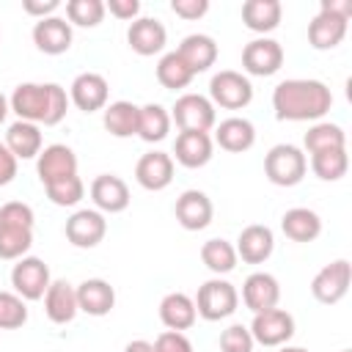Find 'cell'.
I'll return each instance as SVG.
<instances>
[{"label":"cell","instance_id":"21","mask_svg":"<svg viewBox=\"0 0 352 352\" xmlns=\"http://www.w3.org/2000/svg\"><path fill=\"white\" fill-rule=\"evenodd\" d=\"M135 182L148 192L165 190L173 182V157L165 151H146L135 165Z\"/></svg>","mask_w":352,"mask_h":352},{"label":"cell","instance_id":"43","mask_svg":"<svg viewBox=\"0 0 352 352\" xmlns=\"http://www.w3.org/2000/svg\"><path fill=\"white\" fill-rule=\"evenodd\" d=\"M170 11L187 22H195L209 11V0H170Z\"/></svg>","mask_w":352,"mask_h":352},{"label":"cell","instance_id":"17","mask_svg":"<svg viewBox=\"0 0 352 352\" xmlns=\"http://www.w3.org/2000/svg\"><path fill=\"white\" fill-rule=\"evenodd\" d=\"M30 36H33L36 50L44 52V55H63V52H69L72 41H74L72 25L58 14L47 16V19H36Z\"/></svg>","mask_w":352,"mask_h":352},{"label":"cell","instance_id":"26","mask_svg":"<svg viewBox=\"0 0 352 352\" xmlns=\"http://www.w3.org/2000/svg\"><path fill=\"white\" fill-rule=\"evenodd\" d=\"M212 140L223 151H228V154H242V151L253 148V143H256V126L248 118L231 116V118H223L220 124H214V138Z\"/></svg>","mask_w":352,"mask_h":352},{"label":"cell","instance_id":"3","mask_svg":"<svg viewBox=\"0 0 352 352\" xmlns=\"http://www.w3.org/2000/svg\"><path fill=\"white\" fill-rule=\"evenodd\" d=\"M36 214L25 201H8L0 206V258L16 261L28 256L33 245Z\"/></svg>","mask_w":352,"mask_h":352},{"label":"cell","instance_id":"10","mask_svg":"<svg viewBox=\"0 0 352 352\" xmlns=\"http://www.w3.org/2000/svg\"><path fill=\"white\" fill-rule=\"evenodd\" d=\"M349 283H352V264L346 258H336L330 264H324L314 280H311V294L316 302L322 305H336L346 297L349 292Z\"/></svg>","mask_w":352,"mask_h":352},{"label":"cell","instance_id":"28","mask_svg":"<svg viewBox=\"0 0 352 352\" xmlns=\"http://www.w3.org/2000/svg\"><path fill=\"white\" fill-rule=\"evenodd\" d=\"M198 319V311H195V302L190 294L184 292H170L160 300V322L168 327V330H190Z\"/></svg>","mask_w":352,"mask_h":352},{"label":"cell","instance_id":"2","mask_svg":"<svg viewBox=\"0 0 352 352\" xmlns=\"http://www.w3.org/2000/svg\"><path fill=\"white\" fill-rule=\"evenodd\" d=\"M8 104L19 116V121L55 126L66 118L69 96H66V88L58 82H19Z\"/></svg>","mask_w":352,"mask_h":352},{"label":"cell","instance_id":"23","mask_svg":"<svg viewBox=\"0 0 352 352\" xmlns=\"http://www.w3.org/2000/svg\"><path fill=\"white\" fill-rule=\"evenodd\" d=\"M214 154V140L209 132H179L173 143V157L182 168H204Z\"/></svg>","mask_w":352,"mask_h":352},{"label":"cell","instance_id":"11","mask_svg":"<svg viewBox=\"0 0 352 352\" xmlns=\"http://www.w3.org/2000/svg\"><path fill=\"white\" fill-rule=\"evenodd\" d=\"M283 66V47L270 36H258L242 50V69L253 77H272Z\"/></svg>","mask_w":352,"mask_h":352},{"label":"cell","instance_id":"24","mask_svg":"<svg viewBox=\"0 0 352 352\" xmlns=\"http://www.w3.org/2000/svg\"><path fill=\"white\" fill-rule=\"evenodd\" d=\"M77 289V305L88 316H107L116 308V289L104 278H85Z\"/></svg>","mask_w":352,"mask_h":352},{"label":"cell","instance_id":"12","mask_svg":"<svg viewBox=\"0 0 352 352\" xmlns=\"http://www.w3.org/2000/svg\"><path fill=\"white\" fill-rule=\"evenodd\" d=\"M250 336L261 346H283L294 336V316L283 308H270L261 314H253L250 322Z\"/></svg>","mask_w":352,"mask_h":352},{"label":"cell","instance_id":"35","mask_svg":"<svg viewBox=\"0 0 352 352\" xmlns=\"http://www.w3.org/2000/svg\"><path fill=\"white\" fill-rule=\"evenodd\" d=\"M302 146H305L308 154L327 151V148H346V135L333 121H316V124L308 126V132L302 138Z\"/></svg>","mask_w":352,"mask_h":352},{"label":"cell","instance_id":"39","mask_svg":"<svg viewBox=\"0 0 352 352\" xmlns=\"http://www.w3.org/2000/svg\"><path fill=\"white\" fill-rule=\"evenodd\" d=\"M28 322V305L16 292H0V330H16Z\"/></svg>","mask_w":352,"mask_h":352},{"label":"cell","instance_id":"47","mask_svg":"<svg viewBox=\"0 0 352 352\" xmlns=\"http://www.w3.org/2000/svg\"><path fill=\"white\" fill-rule=\"evenodd\" d=\"M124 352H154V349H151V344H148V341L138 338V341H129V344L124 346Z\"/></svg>","mask_w":352,"mask_h":352},{"label":"cell","instance_id":"48","mask_svg":"<svg viewBox=\"0 0 352 352\" xmlns=\"http://www.w3.org/2000/svg\"><path fill=\"white\" fill-rule=\"evenodd\" d=\"M8 113H11V104H8V96L0 91V124H6V118H8Z\"/></svg>","mask_w":352,"mask_h":352},{"label":"cell","instance_id":"18","mask_svg":"<svg viewBox=\"0 0 352 352\" xmlns=\"http://www.w3.org/2000/svg\"><path fill=\"white\" fill-rule=\"evenodd\" d=\"M126 44L132 52L148 58V55H157L165 50L168 44V30L160 19L154 16H138L135 22H129L126 28Z\"/></svg>","mask_w":352,"mask_h":352},{"label":"cell","instance_id":"20","mask_svg":"<svg viewBox=\"0 0 352 352\" xmlns=\"http://www.w3.org/2000/svg\"><path fill=\"white\" fill-rule=\"evenodd\" d=\"M234 250H236V258H242L245 264H264L275 250V234L270 226H261V223L245 226L236 236Z\"/></svg>","mask_w":352,"mask_h":352},{"label":"cell","instance_id":"40","mask_svg":"<svg viewBox=\"0 0 352 352\" xmlns=\"http://www.w3.org/2000/svg\"><path fill=\"white\" fill-rule=\"evenodd\" d=\"M47 198L55 204V206H74L82 201L85 195V184L80 176H69L63 182H55V184H47Z\"/></svg>","mask_w":352,"mask_h":352},{"label":"cell","instance_id":"33","mask_svg":"<svg viewBox=\"0 0 352 352\" xmlns=\"http://www.w3.org/2000/svg\"><path fill=\"white\" fill-rule=\"evenodd\" d=\"M170 113L157 104V102H148L140 107V118H138V138L146 140V143H160L168 138L170 132Z\"/></svg>","mask_w":352,"mask_h":352},{"label":"cell","instance_id":"5","mask_svg":"<svg viewBox=\"0 0 352 352\" xmlns=\"http://www.w3.org/2000/svg\"><path fill=\"white\" fill-rule=\"evenodd\" d=\"M305 170H308V157L294 143H278L264 157V176L275 187H294V184H300L305 179Z\"/></svg>","mask_w":352,"mask_h":352},{"label":"cell","instance_id":"44","mask_svg":"<svg viewBox=\"0 0 352 352\" xmlns=\"http://www.w3.org/2000/svg\"><path fill=\"white\" fill-rule=\"evenodd\" d=\"M104 11H110L116 19L135 22L140 16V3L138 0H107L104 3Z\"/></svg>","mask_w":352,"mask_h":352},{"label":"cell","instance_id":"38","mask_svg":"<svg viewBox=\"0 0 352 352\" xmlns=\"http://www.w3.org/2000/svg\"><path fill=\"white\" fill-rule=\"evenodd\" d=\"M104 3L102 0H69L66 3V19L77 28H96L104 19Z\"/></svg>","mask_w":352,"mask_h":352},{"label":"cell","instance_id":"32","mask_svg":"<svg viewBox=\"0 0 352 352\" xmlns=\"http://www.w3.org/2000/svg\"><path fill=\"white\" fill-rule=\"evenodd\" d=\"M138 118H140V107L126 102V99L110 102L104 107V113H102V124H104V129L113 138H132V135H138Z\"/></svg>","mask_w":352,"mask_h":352},{"label":"cell","instance_id":"27","mask_svg":"<svg viewBox=\"0 0 352 352\" xmlns=\"http://www.w3.org/2000/svg\"><path fill=\"white\" fill-rule=\"evenodd\" d=\"M44 300V314L50 322L55 324H69L77 314H80V305H77V289L69 283V280H52L47 294L41 297Z\"/></svg>","mask_w":352,"mask_h":352},{"label":"cell","instance_id":"50","mask_svg":"<svg viewBox=\"0 0 352 352\" xmlns=\"http://www.w3.org/2000/svg\"><path fill=\"white\" fill-rule=\"evenodd\" d=\"M341 352H352V349H341Z\"/></svg>","mask_w":352,"mask_h":352},{"label":"cell","instance_id":"8","mask_svg":"<svg viewBox=\"0 0 352 352\" xmlns=\"http://www.w3.org/2000/svg\"><path fill=\"white\" fill-rule=\"evenodd\" d=\"M170 121L179 132H209L217 124L214 104L204 94H182L170 107Z\"/></svg>","mask_w":352,"mask_h":352},{"label":"cell","instance_id":"22","mask_svg":"<svg viewBox=\"0 0 352 352\" xmlns=\"http://www.w3.org/2000/svg\"><path fill=\"white\" fill-rule=\"evenodd\" d=\"M280 300V283L270 272H250L242 283V302L248 311L261 314L270 308H278Z\"/></svg>","mask_w":352,"mask_h":352},{"label":"cell","instance_id":"29","mask_svg":"<svg viewBox=\"0 0 352 352\" xmlns=\"http://www.w3.org/2000/svg\"><path fill=\"white\" fill-rule=\"evenodd\" d=\"M280 231L292 242H300V245L302 242H314L322 234V217L314 209H308V206H294V209H286L283 212Z\"/></svg>","mask_w":352,"mask_h":352},{"label":"cell","instance_id":"7","mask_svg":"<svg viewBox=\"0 0 352 352\" xmlns=\"http://www.w3.org/2000/svg\"><path fill=\"white\" fill-rule=\"evenodd\" d=\"M209 102L223 110H245L253 102V82L242 72L220 69L209 80Z\"/></svg>","mask_w":352,"mask_h":352},{"label":"cell","instance_id":"4","mask_svg":"<svg viewBox=\"0 0 352 352\" xmlns=\"http://www.w3.org/2000/svg\"><path fill=\"white\" fill-rule=\"evenodd\" d=\"M352 0H322L319 14L308 22V44L319 52L336 50L346 38Z\"/></svg>","mask_w":352,"mask_h":352},{"label":"cell","instance_id":"13","mask_svg":"<svg viewBox=\"0 0 352 352\" xmlns=\"http://www.w3.org/2000/svg\"><path fill=\"white\" fill-rule=\"evenodd\" d=\"M36 173L44 187L77 176V154L66 143H50L36 157Z\"/></svg>","mask_w":352,"mask_h":352},{"label":"cell","instance_id":"37","mask_svg":"<svg viewBox=\"0 0 352 352\" xmlns=\"http://www.w3.org/2000/svg\"><path fill=\"white\" fill-rule=\"evenodd\" d=\"M192 72L187 69V63L176 55V50L173 52H165L160 60H157V80H160V85L162 88H168V91H182V88H187L190 82H192Z\"/></svg>","mask_w":352,"mask_h":352},{"label":"cell","instance_id":"34","mask_svg":"<svg viewBox=\"0 0 352 352\" xmlns=\"http://www.w3.org/2000/svg\"><path fill=\"white\" fill-rule=\"evenodd\" d=\"M201 261H204V267L209 272H214L220 278V275L234 272V267H236L239 258H236V250H234V245L228 239L214 236V239H206L201 245Z\"/></svg>","mask_w":352,"mask_h":352},{"label":"cell","instance_id":"1","mask_svg":"<svg viewBox=\"0 0 352 352\" xmlns=\"http://www.w3.org/2000/svg\"><path fill=\"white\" fill-rule=\"evenodd\" d=\"M333 94L322 80L292 77L275 85L272 110L278 121H319L330 113Z\"/></svg>","mask_w":352,"mask_h":352},{"label":"cell","instance_id":"36","mask_svg":"<svg viewBox=\"0 0 352 352\" xmlns=\"http://www.w3.org/2000/svg\"><path fill=\"white\" fill-rule=\"evenodd\" d=\"M311 170L322 182H338V179H344L346 170H349V154H346V148H327V151L311 154Z\"/></svg>","mask_w":352,"mask_h":352},{"label":"cell","instance_id":"16","mask_svg":"<svg viewBox=\"0 0 352 352\" xmlns=\"http://www.w3.org/2000/svg\"><path fill=\"white\" fill-rule=\"evenodd\" d=\"M173 214L184 231H204L214 217V206L204 190H184L176 198Z\"/></svg>","mask_w":352,"mask_h":352},{"label":"cell","instance_id":"30","mask_svg":"<svg viewBox=\"0 0 352 352\" xmlns=\"http://www.w3.org/2000/svg\"><path fill=\"white\" fill-rule=\"evenodd\" d=\"M6 148L16 157V160H36L38 151L44 148L41 146V126L38 124H30V121H14L8 129H6Z\"/></svg>","mask_w":352,"mask_h":352},{"label":"cell","instance_id":"6","mask_svg":"<svg viewBox=\"0 0 352 352\" xmlns=\"http://www.w3.org/2000/svg\"><path fill=\"white\" fill-rule=\"evenodd\" d=\"M195 302V311L201 319L206 322H220V319H228L236 305H239V292L234 283H228L226 278H209L206 283L198 286V294L192 297Z\"/></svg>","mask_w":352,"mask_h":352},{"label":"cell","instance_id":"14","mask_svg":"<svg viewBox=\"0 0 352 352\" xmlns=\"http://www.w3.org/2000/svg\"><path fill=\"white\" fill-rule=\"evenodd\" d=\"M63 234L66 239L74 245V248H82V250H91L96 248L104 234H107V220L99 209H77L66 226H63Z\"/></svg>","mask_w":352,"mask_h":352},{"label":"cell","instance_id":"31","mask_svg":"<svg viewBox=\"0 0 352 352\" xmlns=\"http://www.w3.org/2000/svg\"><path fill=\"white\" fill-rule=\"evenodd\" d=\"M283 16V6L278 0H248L242 3V22L248 30L267 36L280 25Z\"/></svg>","mask_w":352,"mask_h":352},{"label":"cell","instance_id":"41","mask_svg":"<svg viewBox=\"0 0 352 352\" xmlns=\"http://www.w3.org/2000/svg\"><path fill=\"white\" fill-rule=\"evenodd\" d=\"M256 341L245 324H228L220 333V352H253Z\"/></svg>","mask_w":352,"mask_h":352},{"label":"cell","instance_id":"19","mask_svg":"<svg viewBox=\"0 0 352 352\" xmlns=\"http://www.w3.org/2000/svg\"><path fill=\"white\" fill-rule=\"evenodd\" d=\"M91 201L102 214H118L129 206V187L116 173H99L91 182Z\"/></svg>","mask_w":352,"mask_h":352},{"label":"cell","instance_id":"49","mask_svg":"<svg viewBox=\"0 0 352 352\" xmlns=\"http://www.w3.org/2000/svg\"><path fill=\"white\" fill-rule=\"evenodd\" d=\"M280 352H308V349H305V346H289V344H283Z\"/></svg>","mask_w":352,"mask_h":352},{"label":"cell","instance_id":"45","mask_svg":"<svg viewBox=\"0 0 352 352\" xmlns=\"http://www.w3.org/2000/svg\"><path fill=\"white\" fill-rule=\"evenodd\" d=\"M58 8H60L58 0H22V11H25L28 16H36V19L55 16Z\"/></svg>","mask_w":352,"mask_h":352},{"label":"cell","instance_id":"42","mask_svg":"<svg viewBox=\"0 0 352 352\" xmlns=\"http://www.w3.org/2000/svg\"><path fill=\"white\" fill-rule=\"evenodd\" d=\"M151 349L154 352H192V341L179 330H162L154 338Z\"/></svg>","mask_w":352,"mask_h":352},{"label":"cell","instance_id":"25","mask_svg":"<svg viewBox=\"0 0 352 352\" xmlns=\"http://www.w3.org/2000/svg\"><path fill=\"white\" fill-rule=\"evenodd\" d=\"M176 55L187 63V69L192 74L209 72L217 60V41L206 33H190L182 38V44L176 47Z\"/></svg>","mask_w":352,"mask_h":352},{"label":"cell","instance_id":"9","mask_svg":"<svg viewBox=\"0 0 352 352\" xmlns=\"http://www.w3.org/2000/svg\"><path fill=\"white\" fill-rule=\"evenodd\" d=\"M50 283H52L50 267H47L44 258H38V256H22V258H16V264L11 267V286H14V292H16L25 302L41 300V297L47 294Z\"/></svg>","mask_w":352,"mask_h":352},{"label":"cell","instance_id":"15","mask_svg":"<svg viewBox=\"0 0 352 352\" xmlns=\"http://www.w3.org/2000/svg\"><path fill=\"white\" fill-rule=\"evenodd\" d=\"M110 85L99 72H82L69 85V102L82 113H96L107 107Z\"/></svg>","mask_w":352,"mask_h":352},{"label":"cell","instance_id":"46","mask_svg":"<svg viewBox=\"0 0 352 352\" xmlns=\"http://www.w3.org/2000/svg\"><path fill=\"white\" fill-rule=\"evenodd\" d=\"M16 157L6 148V143H0V187H6V184H11L14 182V176H16Z\"/></svg>","mask_w":352,"mask_h":352}]
</instances>
